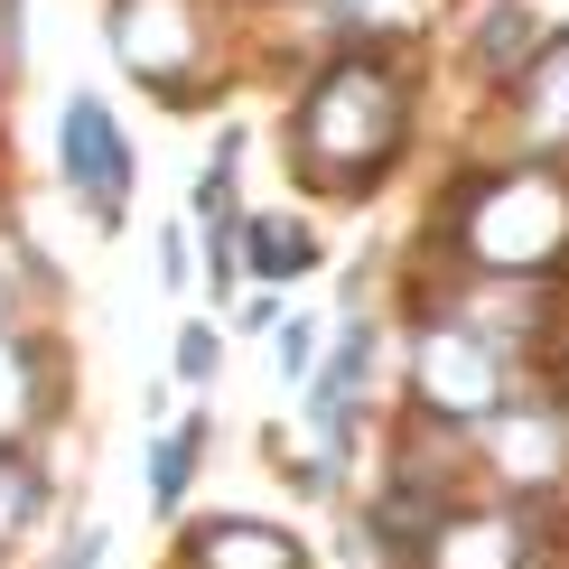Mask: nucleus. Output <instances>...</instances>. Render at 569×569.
I'll return each instance as SVG.
<instances>
[{
    "mask_svg": "<svg viewBox=\"0 0 569 569\" xmlns=\"http://www.w3.org/2000/svg\"><path fill=\"white\" fill-rule=\"evenodd\" d=\"M197 448H206V430H197V420L159 430V448H150V505H159V513H178V505H187V477H197Z\"/></svg>",
    "mask_w": 569,
    "mask_h": 569,
    "instance_id": "7",
    "label": "nucleus"
},
{
    "mask_svg": "<svg viewBox=\"0 0 569 569\" xmlns=\"http://www.w3.org/2000/svg\"><path fill=\"white\" fill-rule=\"evenodd\" d=\"M38 505H47L38 467L19 458V439H0V551H10V541H19V532L38 523Z\"/></svg>",
    "mask_w": 569,
    "mask_h": 569,
    "instance_id": "8",
    "label": "nucleus"
},
{
    "mask_svg": "<svg viewBox=\"0 0 569 569\" xmlns=\"http://www.w3.org/2000/svg\"><path fill=\"white\" fill-rule=\"evenodd\" d=\"M57 178L93 206V224H122V206H131V140H122L103 93H66V112H57Z\"/></svg>",
    "mask_w": 569,
    "mask_h": 569,
    "instance_id": "2",
    "label": "nucleus"
},
{
    "mask_svg": "<svg viewBox=\"0 0 569 569\" xmlns=\"http://www.w3.org/2000/svg\"><path fill=\"white\" fill-rule=\"evenodd\" d=\"M430 569H523V513L513 505H467L430 523Z\"/></svg>",
    "mask_w": 569,
    "mask_h": 569,
    "instance_id": "4",
    "label": "nucleus"
},
{
    "mask_svg": "<svg viewBox=\"0 0 569 569\" xmlns=\"http://www.w3.org/2000/svg\"><path fill=\"white\" fill-rule=\"evenodd\" d=\"M93 560H103V532H84V541H76V560H57V569H93Z\"/></svg>",
    "mask_w": 569,
    "mask_h": 569,
    "instance_id": "12",
    "label": "nucleus"
},
{
    "mask_svg": "<svg viewBox=\"0 0 569 569\" xmlns=\"http://www.w3.org/2000/svg\"><path fill=\"white\" fill-rule=\"evenodd\" d=\"M216 365H224V337L206 318H187L178 327V383H216Z\"/></svg>",
    "mask_w": 569,
    "mask_h": 569,
    "instance_id": "10",
    "label": "nucleus"
},
{
    "mask_svg": "<svg viewBox=\"0 0 569 569\" xmlns=\"http://www.w3.org/2000/svg\"><path fill=\"white\" fill-rule=\"evenodd\" d=\"M308 373H318V327L290 318L280 327V383H308Z\"/></svg>",
    "mask_w": 569,
    "mask_h": 569,
    "instance_id": "11",
    "label": "nucleus"
},
{
    "mask_svg": "<svg viewBox=\"0 0 569 569\" xmlns=\"http://www.w3.org/2000/svg\"><path fill=\"white\" fill-rule=\"evenodd\" d=\"M112 47L131 76H150L169 103H187V66H206V0H112Z\"/></svg>",
    "mask_w": 569,
    "mask_h": 569,
    "instance_id": "3",
    "label": "nucleus"
},
{
    "mask_svg": "<svg viewBox=\"0 0 569 569\" xmlns=\"http://www.w3.org/2000/svg\"><path fill=\"white\" fill-rule=\"evenodd\" d=\"M401 140H411V93L383 57H337L318 66L299 93V122H290V150L308 187H327V197H365L373 178L401 159Z\"/></svg>",
    "mask_w": 569,
    "mask_h": 569,
    "instance_id": "1",
    "label": "nucleus"
},
{
    "mask_svg": "<svg viewBox=\"0 0 569 569\" xmlns=\"http://www.w3.org/2000/svg\"><path fill=\"white\" fill-rule=\"evenodd\" d=\"M252 224V216H243ZM252 262H262L271 280L280 271H308V262H318V233H308V224H252Z\"/></svg>",
    "mask_w": 569,
    "mask_h": 569,
    "instance_id": "9",
    "label": "nucleus"
},
{
    "mask_svg": "<svg viewBox=\"0 0 569 569\" xmlns=\"http://www.w3.org/2000/svg\"><path fill=\"white\" fill-rule=\"evenodd\" d=\"M187 560L197 569H299V541L271 523H216V532H197Z\"/></svg>",
    "mask_w": 569,
    "mask_h": 569,
    "instance_id": "5",
    "label": "nucleus"
},
{
    "mask_svg": "<svg viewBox=\"0 0 569 569\" xmlns=\"http://www.w3.org/2000/svg\"><path fill=\"white\" fill-rule=\"evenodd\" d=\"M38 411H47V355L0 327V439H19Z\"/></svg>",
    "mask_w": 569,
    "mask_h": 569,
    "instance_id": "6",
    "label": "nucleus"
}]
</instances>
